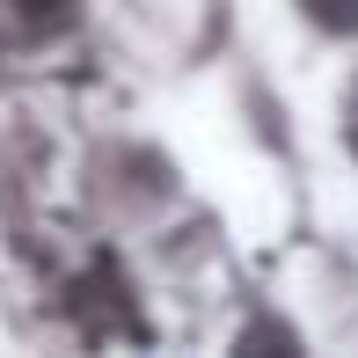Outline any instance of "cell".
Returning <instances> with one entry per match:
<instances>
[{
    "mask_svg": "<svg viewBox=\"0 0 358 358\" xmlns=\"http://www.w3.org/2000/svg\"><path fill=\"white\" fill-rule=\"evenodd\" d=\"M307 8V22L315 29H336V37H351L358 29V0H300Z\"/></svg>",
    "mask_w": 358,
    "mask_h": 358,
    "instance_id": "cell-2",
    "label": "cell"
},
{
    "mask_svg": "<svg viewBox=\"0 0 358 358\" xmlns=\"http://www.w3.org/2000/svg\"><path fill=\"white\" fill-rule=\"evenodd\" d=\"M15 15H22L29 37H59V29H73V8L80 0H8Z\"/></svg>",
    "mask_w": 358,
    "mask_h": 358,
    "instance_id": "cell-1",
    "label": "cell"
}]
</instances>
